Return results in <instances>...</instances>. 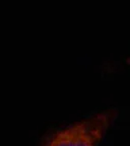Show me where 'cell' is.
<instances>
[{
	"instance_id": "6da1fadb",
	"label": "cell",
	"mask_w": 130,
	"mask_h": 146,
	"mask_svg": "<svg viewBox=\"0 0 130 146\" xmlns=\"http://www.w3.org/2000/svg\"><path fill=\"white\" fill-rule=\"evenodd\" d=\"M116 116L114 110L98 114L54 135L44 146H97Z\"/></svg>"
}]
</instances>
